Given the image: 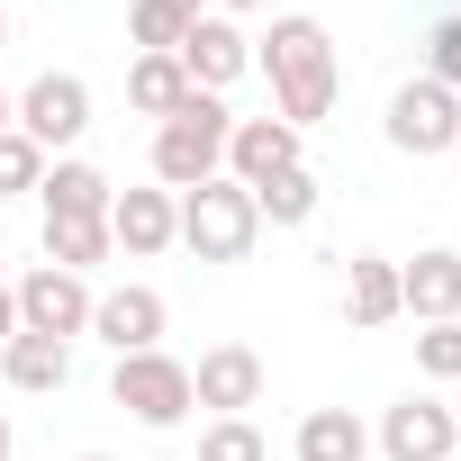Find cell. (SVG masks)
Segmentation results:
<instances>
[{"label": "cell", "instance_id": "obj_1", "mask_svg": "<svg viewBox=\"0 0 461 461\" xmlns=\"http://www.w3.org/2000/svg\"><path fill=\"white\" fill-rule=\"evenodd\" d=\"M254 64L272 73V118L299 127V136H308V127L335 109V91H344V73H335V37H326L308 10L272 19V37L254 46Z\"/></svg>", "mask_w": 461, "mask_h": 461}, {"label": "cell", "instance_id": "obj_2", "mask_svg": "<svg viewBox=\"0 0 461 461\" xmlns=\"http://www.w3.org/2000/svg\"><path fill=\"white\" fill-rule=\"evenodd\" d=\"M226 136H236L226 100H217V91H190V100L154 127V181H163L172 199L199 190V181H217V172H226Z\"/></svg>", "mask_w": 461, "mask_h": 461}, {"label": "cell", "instance_id": "obj_3", "mask_svg": "<svg viewBox=\"0 0 461 461\" xmlns=\"http://www.w3.org/2000/svg\"><path fill=\"white\" fill-rule=\"evenodd\" d=\"M254 236H263V217H254V190H245V181L217 172V181L181 190V245H190L199 263H245Z\"/></svg>", "mask_w": 461, "mask_h": 461}, {"label": "cell", "instance_id": "obj_4", "mask_svg": "<svg viewBox=\"0 0 461 461\" xmlns=\"http://www.w3.org/2000/svg\"><path fill=\"white\" fill-rule=\"evenodd\" d=\"M109 398L136 416V425H154V434H172L199 398H190V362H172L163 344L154 353H118V371H109Z\"/></svg>", "mask_w": 461, "mask_h": 461}, {"label": "cell", "instance_id": "obj_5", "mask_svg": "<svg viewBox=\"0 0 461 461\" xmlns=\"http://www.w3.org/2000/svg\"><path fill=\"white\" fill-rule=\"evenodd\" d=\"M91 281L82 272H55V263H37L28 281H19V335H55V344H73V335H91Z\"/></svg>", "mask_w": 461, "mask_h": 461}, {"label": "cell", "instance_id": "obj_6", "mask_svg": "<svg viewBox=\"0 0 461 461\" xmlns=\"http://www.w3.org/2000/svg\"><path fill=\"white\" fill-rule=\"evenodd\" d=\"M389 145L416 154V163H425V154H452V145H461V100H452L443 82L416 73V82L389 100Z\"/></svg>", "mask_w": 461, "mask_h": 461}, {"label": "cell", "instance_id": "obj_7", "mask_svg": "<svg viewBox=\"0 0 461 461\" xmlns=\"http://www.w3.org/2000/svg\"><path fill=\"white\" fill-rule=\"evenodd\" d=\"M82 127H91V82L82 73H37L19 91V136L28 145H73Z\"/></svg>", "mask_w": 461, "mask_h": 461}, {"label": "cell", "instance_id": "obj_8", "mask_svg": "<svg viewBox=\"0 0 461 461\" xmlns=\"http://www.w3.org/2000/svg\"><path fill=\"white\" fill-rule=\"evenodd\" d=\"M380 452H389V461H452V452H461V425H452L443 398L407 389V398L380 416Z\"/></svg>", "mask_w": 461, "mask_h": 461}, {"label": "cell", "instance_id": "obj_9", "mask_svg": "<svg viewBox=\"0 0 461 461\" xmlns=\"http://www.w3.org/2000/svg\"><path fill=\"white\" fill-rule=\"evenodd\" d=\"M109 245L127 263H154L163 245H181V199L172 190H118L109 199Z\"/></svg>", "mask_w": 461, "mask_h": 461}, {"label": "cell", "instance_id": "obj_10", "mask_svg": "<svg viewBox=\"0 0 461 461\" xmlns=\"http://www.w3.org/2000/svg\"><path fill=\"white\" fill-rule=\"evenodd\" d=\"M181 73H190V91H226V82H245L254 73V37L236 28V19H190V37H181Z\"/></svg>", "mask_w": 461, "mask_h": 461}, {"label": "cell", "instance_id": "obj_11", "mask_svg": "<svg viewBox=\"0 0 461 461\" xmlns=\"http://www.w3.org/2000/svg\"><path fill=\"white\" fill-rule=\"evenodd\" d=\"M163 290H145V281H127V290H100L91 299V335L109 344V353H154L163 344Z\"/></svg>", "mask_w": 461, "mask_h": 461}, {"label": "cell", "instance_id": "obj_12", "mask_svg": "<svg viewBox=\"0 0 461 461\" xmlns=\"http://www.w3.org/2000/svg\"><path fill=\"white\" fill-rule=\"evenodd\" d=\"M190 398L217 407V416H245V407L263 398V353H254V344H217V353H199V362H190Z\"/></svg>", "mask_w": 461, "mask_h": 461}, {"label": "cell", "instance_id": "obj_13", "mask_svg": "<svg viewBox=\"0 0 461 461\" xmlns=\"http://www.w3.org/2000/svg\"><path fill=\"white\" fill-rule=\"evenodd\" d=\"M281 172H299V127H281V118H236V136H226V181L263 190V181H281Z\"/></svg>", "mask_w": 461, "mask_h": 461}, {"label": "cell", "instance_id": "obj_14", "mask_svg": "<svg viewBox=\"0 0 461 461\" xmlns=\"http://www.w3.org/2000/svg\"><path fill=\"white\" fill-rule=\"evenodd\" d=\"M398 308H407L416 326H452V317H461V254L434 245V254L398 263Z\"/></svg>", "mask_w": 461, "mask_h": 461}, {"label": "cell", "instance_id": "obj_15", "mask_svg": "<svg viewBox=\"0 0 461 461\" xmlns=\"http://www.w3.org/2000/svg\"><path fill=\"white\" fill-rule=\"evenodd\" d=\"M37 199H46V217H109V172L100 163H82V154H64V163H46V181H37Z\"/></svg>", "mask_w": 461, "mask_h": 461}, {"label": "cell", "instance_id": "obj_16", "mask_svg": "<svg viewBox=\"0 0 461 461\" xmlns=\"http://www.w3.org/2000/svg\"><path fill=\"white\" fill-rule=\"evenodd\" d=\"M0 371H10V389H28V398H55V389L73 380V344H55V335H10V344H0Z\"/></svg>", "mask_w": 461, "mask_h": 461}, {"label": "cell", "instance_id": "obj_17", "mask_svg": "<svg viewBox=\"0 0 461 461\" xmlns=\"http://www.w3.org/2000/svg\"><path fill=\"white\" fill-rule=\"evenodd\" d=\"M344 317H353V326L407 317V308H398V263H389V254H353V263H344Z\"/></svg>", "mask_w": 461, "mask_h": 461}, {"label": "cell", "instance_id": "obj_18", "mask_svg": "<svg viewBox=\"0 0 461 461\" xmlns=\"http://www.w3.org/2000/svg\"><path fill=\"white\" fill-rule=\"evenodd\" d=\"M299 461H371V434L353 407H317L299 416Z\"/></svg>", "mask_w": 461, "mask_h": 461}, {"label": "cell", "instance_id": "obj_19", "mask_svg": "<svg viewBox=\"0 0 461 461\" xmlns=\"http://www.w3.org/2000/svg\"><path fill=\"white\" fill-rule=\"evenodd\" d=\"M118 245H109V217H46V263L55 272H82L91 281V263H109Z\"/></svg>", "mask_w": 461, "mask_h": 461}, {"label": "cell", "instance_id": "obj_20", "mask_svg": "<svg viewBox=\"0 0 461 461\" xmlns=\"http://www.w3.org/2000/svg\"><path fill=\"white\" fill-rule=\"evenodd\" d=\"M127 100H136L154 127H163V118L190 100V73H181V55H136V64H127Z\"/></svg>", "mask_w": 461, "mask_h": 461}, {"label": "cell", "instance_id": "obj_21", "mask_svg": "<svg viewBox=\"0 0 461 461\" xmlns=\"http://www.w3.org/2000/svg\"><path fill=\"white\" fill-rule=\"evenodd\" d=\"M254 217H263V226H308V217H317V172L299 163V172L263 181V190H254Z\"/></svg>", "mask_w": 461, "mask_h": 461}, {"label": "cell", "instance_id": "obj_22", "mask_svg": "<svg viewBox=\"0 0 461 461\" xmlns=\"http://www.w3.org/2000/svg\"><path fill=\"white\" fill-rule=\"evenodd\" d=\"M199 19H208V10H199ZM127 37H136V55H181L190 10H172V0H136V10H127Z\"/></svg>", "mask_w": 461, "mask_h": 461}, {"label": "cell", "instance_id": "obj_23", "mask_svg": "<svg viewBox=\"0 0 461 461\" xmlns=\"http://www.w3.org/2000/svg\"><path fill=\"white\" fill-rule=\"evenodd\" d=\"M199 461H272V443H263L254 416H217V425L199 434Z\"/></svg>", "mask_w": 461, "mask_h": 461}, {"label": "cell", "instance_id": "obj_24", "mask_svg": "<svg viewBox=\"0 0 461 461\" xmlns=\"http://www.w3.org/2000/svg\"><path fill=\"white\" fill-rule=\"evenodd\" d=\"M46 181V145H28L19 127H0V199H28Z\"/></svg>", "mask_w": 461, "mask_h": 461}, {"label": "cell", "instance_id": "obj_25", "mask_svg": "<svg viewBox=\"0 0 461 461\" xmlns=\"http://www.w3.org/2000/svg\"><path fill=\"white\" fill-rule=\"evenodd\" d=\"M416 371H425V380H452V389H461V317H452V326H425V335H416Z\"/></svg>", "mask_w": 461, "mask_h": 461}, {"label": "cell", "instance_id": "obj_26", "mask_svg": "<svg viewBox=\"0 0 461 461\" xmlns=\"http://www.w3.org/2000/svg\"><path fill=\"white\" fill-rule=\"evenodd\" d=\"M425 82H443V91L461 100V19H434V37H425Z\"/></svg>", "mask_w": 461, "mask_h": 461}, {"label": "cell", "instance_id": "obj_27", "mask_svg": "<svg viewBox=\"0 0 461 461\" xmlns=\"http://www.w3.org/2000/svg\"><path fill=\"white\" fill-rule=\"evenodd\" d=\"M10 335H19V290L0 281V344H10Z\"/></svg>", "mask_w": 461, "mask_h": 461}, {"label": "cell", "instance_id": "obj_28", "mask_svg": "<svg viewBox=\"0 0 461 461\" xmlns=\"http://www.w3.org/2000/svg\"><path fill=\"white\" fill-rule=\"evenodd\" d=\"M245 10H272V0H217V19H245Z\"/></svg>", "mask_w": 461, "mask_h": 461}, {"label": "cell", "instance_id": "obj_29", "mask_svg": "<svg viewBox=\"0 0 461 461\" xmlns=\"http://www.w3.org/2000/svg\"><path fill=\"white\" fill-rule=\"evenodd\" d=\"M0 127H19V100H10V91H0Z\"/></svg>", "mask_w": 461, "mask_h": 461}, {"label": "cell", "instance_id": "obj_30", "mask_svg": "<svg viewBox=\"0 0 461 461\" xmlns=\"http://www.w3.org/2000/svg\"><path fill=\"white\" fill-rule=\"evenodd\" d=\"M10 443H19V434H10V416H0V461H10Z\"/></svg>", "mask_w": 461, "mask_h": 461}, {"label": "cell", "instance_id": "obj_31", "mask_svg": "<svg viewBox=\"0 0 461 461\" xmlns=\"http://www.w3.org/2000/svg\"><path fill=\"white\" fill-rule=\"evenodd\" d=\"M0 46H10V0H0Z\"/></svg>", "mask_w": 461, "mask_h": 461}, {"label": "cell", "instance_id": "obj_32", "mask_svg": "<svg viewBox=\"0 0 461 461\" xmlns=\"http://www.w3.org/2000/svg\"><path fill=\"white\" fill-rule=\"evenodd\" d=\"M172 10H190V19H199V10H208V0H172Z\"/></svg>", "mask_w": 461, "mask_h": 461}, {"label": "cell", "instance_id": "obj_33", "mask_svg": "<svg viewBox=\"0 0 461 461\" xmlns=\"http://www.w3.org/2000/svg\"><path fill=\"white\" fill-rule=\"evenodd\" d=\"M82 461H109V452H82Z\"/></svg>", "mask_w": 461, "mask_h": 461}, {"label": "cell", "instance_id": "obj_34", "mask_svg": "<svg viewBox=\"0 0 461 461\" xmlns=\"http://www.w3.org/2000/svg\"><path fill=\"white\" fill-rule=\"evenodd\" d=\"M452 425H461V398H452Z\"/></svg>", "mask_w": 461, "mask_h": 461}, {"label": "cell", "instance_id": "obj_35", "mask_svg": "<svg viewBox=\"0 0 461 461\" xmlns=\"http://www.w3.org/2000/svg\"><path fill=\"white\" fill-rule=\"evenodd\" d=\"M452 461H461V452H452Z\"/></svg>", "mask_w": 461, "mask_h": 461}]
</instances>
